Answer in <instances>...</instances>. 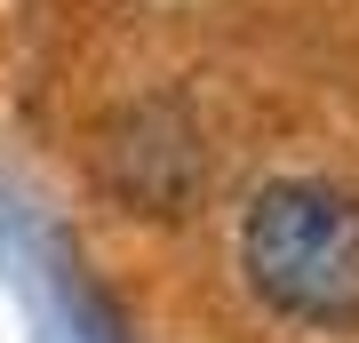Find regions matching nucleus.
<instances>
[{"instance_id":"obj_1","label":"nucleus","mask_w":359,"mask_h":343,"mask_svg":"<svg viewBox=\"0 0 359 343\" xmlns=\"http://www.w3.org/2000/svg\"><path fill=\"white\" fill-rule=\"evenodd\" d=\"M240 271L287 328H359V200L327 176H271L240 208Z\"/></svg>"}]
</instances>
